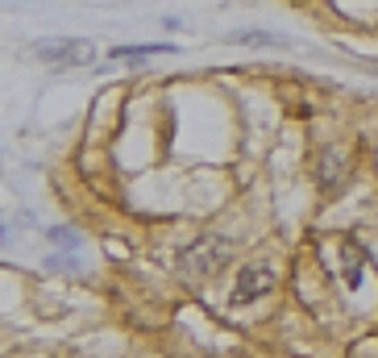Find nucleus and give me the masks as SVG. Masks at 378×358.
Returning a JSON list of instances; mask_svg holds the SVG:
<instances>
[{"mask_svg": "<svg viewBox=\"0 0 378 358\" xmlns=\"http://www.w3.org/2000/svg\"><path fill=\"white\" fill-rule=\"evenodd\" d=\"M50 242H54V246H79V238H75L71 229H50Z\"/></svg>", "mask_w": 378, "mask_h": 358, "instance_id": "8", "label": "nucleus"}, {"mask_svg": "<svg viewBox=\"0 0 378 358\" xmlns=\"http://www.w3.org/2000/svg\"><path fill=\"white\" fill-rule=\"evenodd\" d=\"M225 42H233V46H287L283 38H275V33H262V29H241V33H229Z\"/></svg>", "mask_w": 378, "mask_h": 358, "instance_id": "7", "label": "nucleus"}, {"mask_svg": "<svg viewBox=\"0 0 378 358\" xmlns=\"http://www.w3.org/2000/svg\"><path fill=\"white\" fill-rule=\"evenodd\" d=\"M275 288V271L270 267H246V271H237V288H233V304H250V300H258V296H266Z\"/></svg>", "mask_w": 378, "mask_h": 358, "instance_id": "3", "label": "nucleus"}, {"mask_svg": "<svg viewBox=\"0 0 378 358\" xmlns=\"http://www.w3.org/2000/svg\"><path fill=\"white\" fill-rule=\"evenodd\" d=\"M146 54H175L171 42H146V46H112V58H146Z\"/></svg>", "mask_w": 378, "mask_h": 358, "instance_id": "6", "label": "nucleus"}, {"mask_svg": "<svg viewBox=\"0 0 378 358\" xmlns=\"http://www.w3.org/2000/svg\"><path fill=\"white\" fill-rule=\"evenodd\" d=\"M341 179H345V158L337 150H320V158H316V184H320V192H333Z\"/></svg>", "mask_w": 378, "mask_h": 358, "instance_id": "4", "label": "nucleus"}, {"mask_svg": "<svg viewBox=\"0 0 378 358\" xmlns=\"http://www.w3.org/2000/svg\"><path fill=\"white\" fill-rule=\"evenodd\" d=\"M229 259H233V246L225 238H200L196 246H187L179 254V267L191 271V275H216Z\"/></svg>", "mask_w": 378, "mask_h": 358, "instance_id": "1", "label": "nucleus"}, {"mask_svg": "<svg viewBox=\"0 0 378 358\" xmlns=\"http://www.w3.org/2000/svg\"><path fill=\"white\" fill-rule=\"evenodd\" d=\"M33 54L46 58V63H54V67H79V63H92V46L79 42V38H67V42H37Z\"/></svg>", "mask_w": 378, "mask_h": 358, "instance_id": "2", "label": "nucleus"}, {"mask_svg": "<svg viewBox=\"0 0 378 358\" xmlns=\"http://www.w3.org/2000/svg\"><path fill=\"white\" fill-rule=\"evenodd\" d=\"M362 263H366L362 246H358V242H341V279H345L350 292L362 284Z\"/></svg>", "mask_w": 378, "mask_h": 358, "instance_id": "5", "label": "nucleus"}]
</instances>
